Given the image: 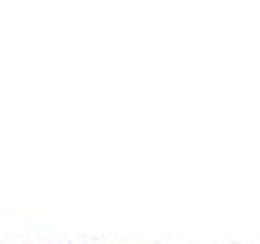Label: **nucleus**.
<instances>
[]
</instances>
